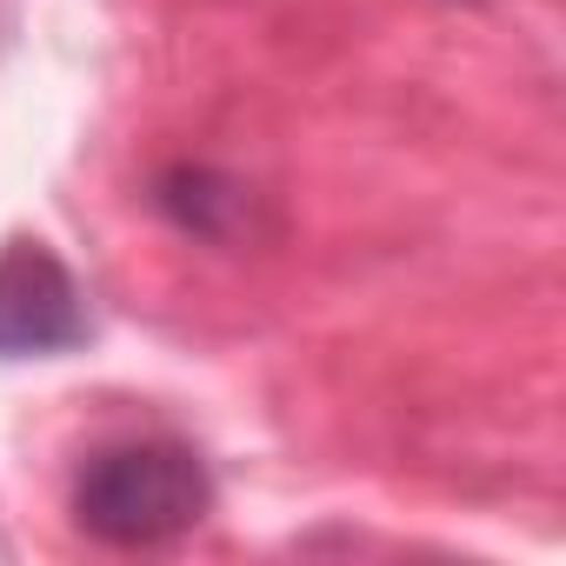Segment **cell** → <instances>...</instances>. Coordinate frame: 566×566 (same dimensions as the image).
I'll return each instance as SVG.
<instances>
[{"label": "cell", "instance_id": "3", "mask_svg": "<svg viewBox=\"0 0 566 566\" xmlns=\"http://www.w3.org/2000/svg\"><path fill=\"white\" fill-rule=\"evenodd\" d=\"M154 200H160L167 220H180L187 233H200V240H213V247L240 240V233H247V213H253V193H247L240 180L213 174V167H174V174H160Z\"/></svg>", "mask_w": 566, "mask_h": 566}, {"label": "cell", "instance_id": "2", "mask_svg": "<svg viewBox=\"0 0 566 566\" xmlns=\"http://www.w3.org/2000/svg\"><path fill=\"white\" fill-rule=\"evenodd\" d=\"M87 340V301L48 240L0 247V360H48Z\"/></svg>", "mask_w": 566, "mask_h": 566}, {"label": "cell", "instance_id": "1", "mask_svg": "<svg viewBox=\"0 0 566 566\" xmlns=\"http://www.w3.org/2000/svg\"><path fill=\"white\" fill-rule=\"evenodd\" d=\"M213 513V473L180 440H120L74 473V520L101 546H174Z\"/></svg>", "mask_w": 566, "mask_h": 566}]
</instances>
